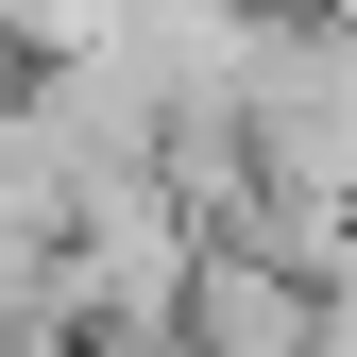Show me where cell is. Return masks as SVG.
I'll use <instances>...</instances> for the list:
<instances>
[{
    "mask_svg": "<svg viewBox=\"0 0 357 357\" xmlns=\"http://www.w3.org/2000/svg\"><path fill=\"white\" fill-rule=\"evenodd\" d=\"M238 153H255V221L238 238H289L306 273H324L340 221H357V34L324 0H273L255 85H238Z\"/></svg>",
    "mask_w": 357,
    "mask_h": 357,
    "instance_id": "6da1fadb",
    "label": "cell"
},
{
    "mask_svg": "<svg viewBox=\"0 0 357 357\" xmlns=\"http://www.w3.org/2000/svg\"><path fill=\"white\" fill-rule=\"evenodd\" d=\"M188 273H204V221L170 204V170H119L52 238V324L85 357H188Z\"/></svg>",
    "mask_w": 357,
    "mask_h": 357,
    "instance_id": "7a4b0ae2",
    "label": "cell"
},
{
    "mask_svg": "<svg viewBox=\"0 0 357 357\" xmlns=\"http://www.w3.org/2000/svg\"><path fill=\"white\" fill-rule=\"evenodd\" d=\"M324 340V273L289 238H204L188 273V357H306Z\"/></svg>",
    "mask_w": 357,
    "mask_h": 357,
    "instance_id": "3957f363",
    "label": "cell"
},
{
    "mask_svg": "<svg viewBox=\"0 0 357 357\" xmlns=\"http://www.w3.org/2000/svg\"><path fill=\"white\" fill-rule=\"evenodd\" d=\"M0 306H52V238H34L17 204H0Z\"/></svg>",
    "mask_w": 357,
    "mask_h": 357,
    "instance_id": "277c9868",
    "label": "cell"
},
{
    "mask_svg": "<svg viewBox=\"0 0 357 357\" xmlns=\"http://www.w3.org/2000/svg\"><path fill=\"white\" fill-rule=\"evenodd\" d=\"M0 357H85V340L52 324V306H0Z\"/></svg>",
    "mask_w": 357,
    "mask_h": 357,
    "instance_id": "5b68a950",
    "label": "cell"
},
{
    "mask_svg": "<svg viewBox=\"0 0 357 357\" xmlns=\"http://www.w3.org/2000/svg\"><path fill=\"white\" fill-rule=\"evenodd\" d=\"M0 68H34V0H0Z\"/></svg>",
    "mask_w": 357,
    "mask_h": 357,
    "instance_id": "8992f818",
    "label": "cell"
},
{
    "mask_svg": "<svg viewBox=\"0 0 357 357\" xmlns=\"http://www.w3.org/2000/svg\"><path fill=\"white\" fill-rule=\"evenodd\" d=\"M324 17H340V34H357V0H324Z\"/></svg>",
    "mask_w": 357,
    "mask_h": 357,
    "instance_id": "52a82bcc",
    "label": "cell"
}]
</instances>
